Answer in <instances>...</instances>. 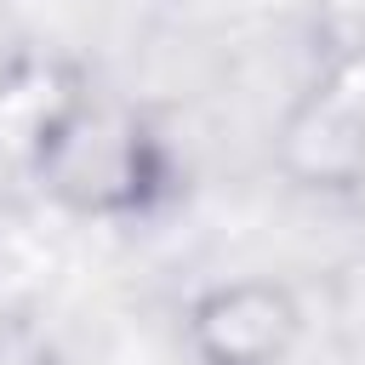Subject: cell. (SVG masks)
<instances>
[{"label":"cell","mask_w":365,"mask_h":365,"mask_svg":"<svg viewBox=\"0 0 365 365\" xmlns=\"http://www.w3.org/2000/svg\"><path fill=\"white\" fill-rule=\"evenodd\" d=\"M182 336L200 365H285L302 336V302L285 279H217L188 302Z\"/></svg>","instance_id":"obj_1"},{"label":"cell","mask_w":365,"mask_h":365,"mask_svg":"<svg viewBox=\"0 0 365 365\" xmlns=\"http://www.w3.org/2000/svg\"><path fill=\"white\" fill-rule=\"evenodd\" d=\"M279 165L314 194L365 188V108L336 91L302 97L279 125Z\"/></svg>","instance_id":"obj_2"}]
</instances>
